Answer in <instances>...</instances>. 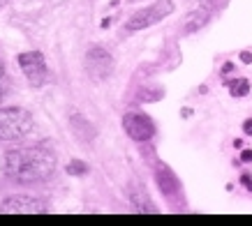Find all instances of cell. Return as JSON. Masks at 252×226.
Here are the masks:
<instances>
[{
    "label": "cell",
    "mask_w": 252,
    "mask_h": 226,
    "mask_svg": "<svg viewBox=\"0 0 252 226\" xmlns=\"http://www.w3.org/2000/svg\"><path fill=\"white\" fill-rule=\"evenodd\" d=\"M211 19V9L208 7H199L194 9V12H190V14L185 16V21H183V32H194L199 30L204 23Z\"/></svg>",
    "instance_id": "cell-8"
},
{
    "label": "cell",
    "mask_w": 252,
    "mask_h": 226,
    "mask_svg": "<svg viewBox=\"0 0 252 226\" xmlns=\"http://www.w3.org/2000/svg\"><path fill=\"white\" fill-rule=\"evenodd\" d=\"M86 74L91 76L93 81H107L111 72H114V58H111V53L107 49H102V46H93L91 51L86 53Z\"/></svg>",
    "instance_id": "cell-5"
},
{
    "label": "cell",
    "mask_w": 252,
    "mask_h": 226,
    "mask_svg": "<svg viewBox=\"0 0 252 226\" xmlns=\"http://www.w3.org/2000/svg\"><path fill=\"white\" fill-rule=\"evenodd\" d=\"M2 2H5V0H0V5H2Z\"/></svg>",
    "instance_id": "cell-18"
},
{
    "label": "cell",
    "mask_w": 252,
    "mask_h": 226,
    "mask_svg": "<svg viewBox=\"0 0 252 226\" xmlns=\"http://www.w3.org/2000/svg\"><path fill=\"white\" fill-rule=\"evenodd\" d=\"M54 171L56 157L44 148H21V150H12L5 157V173L23 185L46 180Z\"/></svg>",
    "instance_id": "cell-1"
},
{
    "label": "cell",
    "mask_w": 252,
    "mask_h": 226,
    "mask_svg": "<svg viewBox=\"0 0 252 226\" xmlns=\"http://www.w3.org/2000/svg\"><path fill=\"white\" fill-rule=\"evenodd\" d=\"M67 173L69 175H84V173H88V166H86L84 162L74 159V162H69L67 164Z\"/></svg>",
    "instance_id": "cell-10"
},
{
    "label": "cell",
    "mask_w": 252,
    "mask_h": 226,
    "mask_svg": "<svg viewBox=\"0 0 252 226\" xmlns=\"http://www.w3.org/2000/svg\"><path fill=\"white\" fill-rule=\"evenodd\" d=\"M123 129L134 141H148L155 136V125L146 113H127L123 118Z\"/></svg>",
    "instance_id": "cell-6"
},
{
    "label": "cell",
    "mask_w": 252,
    "mask_h": 226,
    "mask_svg": "<svg viewBox=\"0 0 252 226\" xmlns=\"http://www.w3.org/2000/svg\"><path fill=\"white\" fill-rule=\"evenodd\" d=\"M243 129H245V134H252V118H250V120H245Z\"/></svg>",
    "instance_id": "cell-14"
},
{
    "label": "cell",
    "mask_w": 252,
    "mask_h": 226,
    "mask_svg": "<svg viewBox=\"0 0 252 226\" xmlns=\"http://www.w3.org/2000/svg\"><path fill=\"white\" fill-rule=\"evenodd\" d=\"M241 60H243V62H252V53L243 51V53H241Z\"/></svg>",
    "instance_id": "cell-13"
},
{
    "label": "cell",
    "mask_w": 252,
    "mask_h": 226,
    "mask_svg": "<svg viewBox=\"0 0 252 226\" xmlns=\"http://www.w3.org/2000/svg\"><path fill=\"white\" fill-rule=\"evenodd\" d=\"M0 102H2V92H0Z\"/></svg>",
    "instance_id": "cell-17"
},
{
    "label": "cell",
    "mask_w": 252,
    "mask_h": 226,
    "mask_svg": "<svg viewBox=\"0 0 252 226\" xmlns=\"http://www.w3.org/2000/svg\"><path fill=\"white\" fill-rule=\"evenodd\" d=\"M19 67H21L23 76L28 79L32 88H39V85H44L46 79H49V69H46V60L44 56L39 51H28V53H21L19 58Z\"/></svg>",
    "instance_id": "cell-4"
},
{
    "label": "cell",
    "mask_w": 252,
    "mask_h": 226,
    "mask_svg": "<svg viewBox=\"0 0 252 226\" xmlns=\"http://www.w3.org/2000/svg\"><path fill=\"white\" fill-rule=\"evenodd\" d=\"M171 12H174V2L171 0H160V2H155L151 7H144L139 9L137 14H132L127 19V23H125V30L137 32V30H144V28H151L158 21H162L164 16H169Z\"/></svg>",
    "instance_id": "cell-3"
},
{
    "label": "cell",
    "mask_w": 252,
    "mask_h": 226,
    "mask_svg": "<svg viewBox=\"0 0 252 226\" xmlns=\"http://www.w3.org/2000/svg\"><path fill=\"white\" fill-rule=\"evenodd\" d=\"M32 129V115L26 109H0V141L23 139Z\"/></svg>",
    "instance_id": "cell-2"
},
{
    "label": "cell",
    "mask_w": 252,
    "mask_h": 226,
    "mask_svg": "<svg viewBox=\"0 0 252 226\" xmlns=\"http://www.w3.org/2000/svg\"><path fill=\"white\" fill-rule=\"evenodd\" d=\"M231 69H234V65H231V62H227V65H224V67H222V74H229Z\"/></svg>",
    "instance_id": "cell-15"
},
{
    "label": "cell",
    "mask_w": 252,
    "mask_h": 226,
    "mask_svg": "<svg viewBox=\"0 0 252 226\" xmlns=\"http://www.w3.org/2000/svg\"><path fill=\"white\" fill-rule=\"evenodd\" d=\"M2 212H28V215H37V212H46V208L42 201H35V198H28V196H12L7 201H2L0 205Z\"/></svg>",
    "instance_id": "cell-7"
},
{
    "label": "cell",
    "mask_w": 252,
    "mask_h": 226,
    "mask_svg": "<svg viewBox=\"0 0 252 226\" xmlns=\"http://www.w3.org/2000/svg\"><path fill=\"white\" fill-rule=\"evenodd\" d=\"M241 182H243V187H245V189H250V192H252V178H250V175L243 173V175H241Z\"/></svg>",
    "instance_id": "cell-11"
},
{
    "label": "cell",
    "mask_w": 252,
    "mask_h": 226,
    "mask_svg": "<svg viewBox=\"0 0 252 226\" xmlns=\"http://www.w3.org/2000/svg\"><path fill=\"white\" fill-rule=\"evenodd\" d=\"M2 76H5V67H2V65H0V79H2Z\"/></svg>",
    "instance_id": "cell-16"
},
{
    "label": "cell",
    "mask_w": 252,
    "mask_h": 226,
    "mask_svg": "<svg viewBox=\"0 0 252 226\" xmlns=\"http://www.w3.org/2000/svg\"><path fill=\"white\" fill-rule=\"evenodd\" d=\"M229 92H231V97H245L250 92V81L248 79H234L229 83Z\"/></svg>",
    "instance_id": "cell-9"
},
{
    "label": "cell",
    "mask_w": 252,
    "mask_h": 226,
    "mask_svg": "<svg viewBox=\"0 0 252 226\" xmlns=\"http://www.w3.org/2000/svg\"><path fill=\"white\" fill-rule=\"evenodd\" d=\"M241 159H243V162H252V150H243Z\"/></svg>",
    "instance_id": "cell-12"
}]
</instances>
